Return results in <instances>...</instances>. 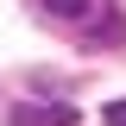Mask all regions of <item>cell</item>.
Returning a JSON list of instances; mask_svg holds the SVG:
<instances>
[{
    "mask_svg": "<svg viewBox=\"0 0 126 126\" xmlns=\"http://www.w3.org/2000/svg\"><path fill=\"white\" fill-rule=\"evenodd\" d=\"M82 113L76 107H63V101H25V107L6 113V126H76Z\"/></svg>",
    "mask_w": 126,
    "mask_h": 126,
    "instance_id": "obj_1",
    "label": "cell"
},
{
    "mask_svg": "<svg viewBox=\"0 0 126 126\" xmlns=\"http://www.w3.org/2000/svg\"><path fill=\"white\" fill-rule=\"evenodd\" d=\"M38 13H50V19H69V25H82V32H88V25H101L113 6H107V0H38Z\"/></svg>",
    "mask_w": 126,
    "mask_h": 126,
    "instance_id": "obj_2",
    "label": "cell"
},
{
    "mask_svg": "<svg viewBox=\"0 0 126 126\" xmlns=\"http://www.w3.org/2000/svg\"><path fill=\"white\" fill-rule=\"evenodd\" d=\"M107 126H126V101H107Z\"/></svg>",
    "mask_w": 126,
    "mask_h": 126,
    "instance_id": "obj_3",
    "label": "cell"
}]
</instances>
